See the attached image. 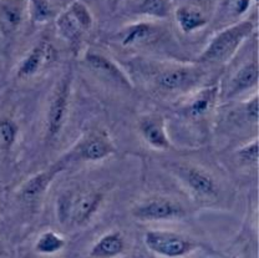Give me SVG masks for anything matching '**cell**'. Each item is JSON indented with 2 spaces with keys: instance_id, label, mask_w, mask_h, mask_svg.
Returning <instances> with one entry per match:
<instances>
[{
  "instance_id": "obj_9",
  "label": "cell",
  "mask_w": 259,
  "mask_h": 258,
  "mask_svg": "<svg viewBox=\"0 0 259 258\" xmlns=\"http://www.w3.org/2000/svg\"><path fill=\"white\" fill-rule=\"evenodd\" d=\"M176 172L186 187L199 198L213 200L218 196L217 184L208 172L194 166H178Z\"/></svg>"
},
{
  "instance_id": "obj_12",
  "label": "cell",
  "mask_w": 259,
  "mask_h": 258,
  "mask_svg": "<svg viewBox=\"0 0 259 258\" xmlns=\"http://www.w3.org/2000/svg\"><path fill=\"white\" fill-rule=\"evenodd\" d=\"M140 134L142 139L156 150H168L171 147L168 135H167L164 120L158 115H147L139 122Z\"/></svg>"
},
{
  "instance_id": "obj_21",
  "label": "cell",
  "mask_w": 259,
  "mask_h": 258,
  "mask_svg": "<svg viewBox=\"0 0 259 258\" xmlns=\"http://www.w3.org/2000/svg\"><path fill=\"white\" fill-rule=\"evenodd\" d=\"M65 247V240L53 231H47L37 238L35 243V251L42 254L58 253Z\"/></svg>"
},
{
  "instance_id": "obj_28",
  "label": "cell",
  "mask_w": 259,
  "mask_h": 258,
  "mask_svg": "<svg viewBox=\"0 0 259 258\" xmlns=\"http://www.w3.org/2000/svg\"><path fill=\"white\" fill-rule=\"evenodd\" d=\"M115 2H117V3H118V2H121V0H115Z\"/></svg>"
},
{
  "instance_id": "obj_6",
  "label": "cell",
  "mask_w": 259,
  "mask_h": 258,
  "mask_svg": "<svg viewBox=\"0 0 259 258\" xmlns=\"http://www.w3.org/2000/svg\"><path fill=\"white\" fill-rule=\"evenodd\" d=\"M70 91H71V75L66 74L59 81L51 96L47 114V138L54 139L61 133L66 121L69 109Z\"/></svg>"
},
{
  "instance_id": "obj_22",
  "label": "cell",
  "mask_w": 259,
  "mask_h": 258,
  "mask_svg": "<svg viewBox=\"0 0 259 258\" xmlns=\"http://www.w3.org/2000/svg\"><path fill=\"white\" fill-rule=\"evenodd\" d=\"M29 14L34 23H45L53 17V8L49 0H29Z\"/></svg>"
},
{
  "instance_id": "obj_1",
  "label": "cell",
  "mask_w": 259,
  "mask_h": 258,
  "mask_svg": "<svg viewBox=\"0 0 259 258\" xmlns=\"http://www.w3.org/2000/svg\"><path fill=\"white\" fill-rule=\"evenodd\" d=\"M254 30V24L250 20H243L233 24L220 31L212 40L203 53L199 55L198 61L202 64H222L228 61L244 40Z\"/></svg>"
},
{
  "instance_id": "obj_3",
  "label": "cell",
  "mask_w": 259,
  "mask_h": 258,
  "mask_svg": "<svg viewBox=\"0 0 259 258\" xmlns=\"http://www.w3.org/2000/svg\"><path fill=\"white\" fill-rule=\"evenodd\" d=\"M144 241L151 252L166 258L185 257L199 247L196 241L187 236L163 230L148 231Z\"/></svg>"
},
{
  "instance_id": "obj_5",
  "label": "cell",
  "mask_w": 259,
  "mask_h": 258,
  "mask_svg": "<svg viewBox=\"0 0 259 258\" xmlns=\"http://www.w3.org/2000/svg\"><path fill=\"white\" fill-rule=\"evenodd\" d=\"M93 25V15L82 2H74L56 19V28L63 39L70 44H76L82 35L90 30Z\"/></svg>"
},
{
  "instance_id": "obj_24",
  "label": "cell",
  "mask_w": 259,
  "mask_h": 258,
  "mask_svg": "<svg viewBox=\"0 0 259 258\" xmlns=\"http://www.w3.org/2000/svg\"><path fill=\"white\" fill-rule=\"evenodd\" d=\"M242 162L248 163V165H255L258 162V141L253 140V142L248 144L238 152Z\"/></svg>"
},
{
  "instance_id": "obj_16",
  "label": "cell",
  "mask_w": 259,
  "mask_h": 258,
  "mask_svg": "<svg viewBox=\"0 0 259 258\" xmlns=\"http://www.w3.org/2000/svg\"><path fill=\"white\" fill-rule=\"evenodd\" d=\"M125 237L121 232H110L102 236L93 246L90 256L93 258H116L125 252Z\"/></svg>"
},
{
  "instance_id": "obj_7",
  "label": "cell",
  "mask_w": 259,
  "mask_h": 258,
  "mask_svg": "<svg viewBox=\"0 0 259 258\" xmlns=\"http://www.w3.org/2000/svg\"><path fill=\"white\" fill-rule=\"evenodd\" d=\"M131 214L140 221H172L186 216V209L176 201L158 197L132 207Z\"/></svg>"
},
{
  "instance_id": "obj_26",
  "label": "cell",
  "mask_w": 259,
  "mask_h": 258,
  "mask_svg": "<svg viewBox=\"0 0 259 258\" xmlns=\"http://www.w3.org/2000/svg\"><path fill=\"white\" fill-rule=\"evenodd\" d=\"M249 5L250 0H229V7L232 8L231 13H233L234 15L243 14Z\"/></svg>"
},
{
  "instance_id": "obj_8",
  "label": "cell",
  "mask_w": 259,
  "mask_h": 258,
  "mask_svg": "<svg viewBox=\"0 0 259 258\" xmlns=\"http://www.w3.org/2000/svg\"><path fill=\"white\" fill-rule=\"evenodd\" d=\"M115 152L111 140L104 131L94 130L75 145L69 158L77 161H100Z\"/></svg>"
},
{
  "instance_id": "obj_19",
  "label": "cell",
  "mask_w": 259,
  "mask_h": 258,
  "mask_svg": "<svg viewBox=\"0 0 259 258\" xmlns=\"http://www.w3.org/2000/svg\"><path fill=\"white\" fill-rule=\"evenodd\" d=\"M175 17H176L178 26L185 34L199 30L207 24L203 13L198 8L190 7V5H183L178 8L175 13Z\"/></svg>"
},
{
  "instance_id": "obj_11",
  "label": "cell",
  "mask_w": 259,
  "mask_h": 258,
  "mask_svg": "<svg viewBox=\"0 0 259 258\" xmlns=\"http://www.w3.org/2000/svg\"><path fill=\"white\" fill-rule=\"evenodd\" d=\"M63 162H59L56 165H54L51 168H48V170L34 175L30 179L26 180L23 184V186L20 187V190H19V197L24 202L28 203L39 200L44 195L45 191L48 190V187L50 186L51 182L54 181L56 175L60 171H63Z\"/></svg>"
},
{
  "instance_id": "obj_25",
  "label": "cell",
  "mask_w": 259,
  "mask_h": 258,
  "mask_svg": "<svg viewBox=\"0 0 259 258\" xmlns=\"http://www.w3.org/2000/svg\"><path fill=\"white\" fill-rule=\"evenodd\" d=\"M244 112H245V117L249 122L257 123L258 121V98L257 95L254 96L253 99H250L244 106Z\"/></svg>"
},
{
  "instance_id": "obj_2",
  "label": "cell",
  "mask_w": 259,
  "mask_h": 258,
  "mask_svg": "<svg viewBox=\"0 0 259 258\" xmlns=\"http://www.w3.org/2000/svg\"><path fill=\"white\" fill-rule=\"evenodd\" d=\"M102 195L97 191L66 193L59 198L58 212L60 221L75 226L88 224L101 205Z\"/></svg>"
},
{
  "instance_id": "obj_4",
  "label": "cell",
  "mask_w": 259,
  "mask_h": 258,
  "mask_svg": "<svg viewBox=\"0 0 259 258\" xmlns=\"http://www.w3.org/2000/svg\"><path fill=\"white\" fill-rule=\"evenodd\" d=\"M203 70L192 65H175L160 70L153 77L156 88L163 93L187 91L198 85Z\"/></svg>"
},
{
  "instance_id": "obj_10",
  "label": "cell",
  "mask_w": 259,
  "mask_h": 258,
  "mask_svg": "<svg viewBox=\"0 0 259 258\" xmlns=\"http://www.w3.org/2000/svg\"><path fill=\"white\" fill-rule=\"evenodd\" d=\"M29 12V0H0V34L12 37L20 30Z\"/></svg>"
},
{
  "instance_id": "obj_27",
  "label": "cell",
  "mask_w": 259,
  "mask_h": 258,
  "mask_svg": "<svg viewBox=\"0 0 259 258\" xmlns=\"http://www.w3.org/2000/svg\"><path fill=\"white\" fill-rule=\"evenodd\" d=\"M5 256V247L3 244V242L0 241V258H3Z\"/></svg>"
},
{
  "instance_id": "obj_18",
  "label": "cell",
  "mask_w": 259,
  "mask_h": 258,
  "mask_svg": "<svg viewBox=\"0 0 259 258\" xmlns=\"http://www.w3.org/2000/svg\"><path fill=\"white\" fill-rule=\"evenodd\" d=\"M156 35L155 26L147 23L134 24L117 34V41L122 47H135L148 42Z\"/></svg>"
},
{
  "instance_id": "obj_17",
  "label": "cell",
  "mask_w": 259,
  "mask_h": 258,
  "mask_svg": "<svg viewBox=\"0 0 259 258\" xmlns=\"http://www.w3.org/2000/svg\"><path fill=\"white\" fill-rule=\"evenodd\" d=\"M258 82V64L253 60L244 64L238 71L232 77V81L229 84L228 96H237L244 91L249 90Z\"/></svg>"
},
{
  "instance_id": "obj_14",
  "label": "cell",
  "mask_w": 259,
  "mask_h": 258,
  "mask_svg": "<svg viewBox=\"0 0 259 258\" xmlns=\"http://www.w3.org/2000/svg\"><path fill=\"white\" fill-rule=\"evenodd\" d=\"M85 61L94 71L99 72L102 76L111 79L112 81L117 82L118 85L123 86V88H132L131 82H130L127 76L123 74V71H121V69L106 56L97 53H88L85 56Z\"/></svg>"
},
{
  "instance_id": "obj_15",
  "label": "cell",
  "mask_w": 259,
  "mask_h": 258,
  "mask_svg": "<svg viewBox=\"0 0 259 258\" xmlns=\"http://www.w3.org/2000/svg\"><path fill=\"white\" fill-rule=\"evenodd\" d=\"M50 50L51 47L47 41H41L35 45L31 52L24 58V60L19 65L18 72H16L19 79H28V77L34 76L42 68V65L47 63Z\"/></svg>"
},
{
  "instance_id": "obj_20",
  "label": "cell",
  "mask_w": 259,
  "mask_h": 258,
  "mask_svg": "<svg viewBox=\"0 0 259 258\" xmlns=\"http://www.w3.org/2000/svg\"><path fill=\"white\" fill-rule=\"evenodd\" d=\"M172 0H142L137 7L136 13L140 15H146L150 18L163 19L171 13Z\"/></svg>"
},
{
  "instance_id": "obj_13",
  "label": "cell",
  "mask_w": 259,
  "mask_h": 258,
  "mask_svg": "<svg viewBox=\"0 0 259 258\" xmlns=\"http://www.w3.org/2000/svg\"><path fill=\"white\" fill-rule=\"evenodd\" d=\"M218 96V88L202 89L201 91L193 95L183 106L182 112L187 119L198 121L203 119L207 114L213 109Z\"/></svg>"
},
{
  "instance_id": "obj_23",
  "label": "cell",
  "mask_w": 259,
  "mask_h": 258,
  "mask_svg": "<svg viewBox=\"0 0 259 258\" xmlns=\"http://www.w3.org/2000/svg\"><path fill=\"white\" fill-rule=\"evenodd\" d=\"M18 133V125L12 119H3L0 121V140L5 149H10L14 145Z\"/></svg>"
}]
</instances>
